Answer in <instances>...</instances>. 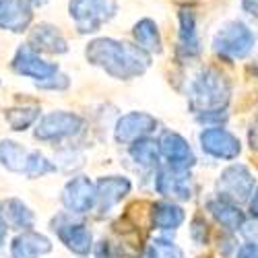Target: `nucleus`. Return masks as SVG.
Wrapping results in <instances>:
<instances>
[{"mask_svg": "<svg viewBox=\"0 0 258 258\" xmlns=\"http://www.w3.org/2000/svg\"><path fill=\"white\" fill-rule=\"evenodd\" d=\"M85 58L89 64L105 71L112 79L131 81L145 75L151 67V54L141 46L114 37H97L85 48Z\"/></svg>", "mask_w": 258, "mask_h": 258, "instance_id": "f257e3e1", "label": "nucleus"}, {"mask_svg": "<svg viewBox=\"0 0 258 258\" xmlns=\"http://www.w3.org/2000/svg\"><path fill=\"white\" fill-rule=\"evenodd\" d=\"M231 97V83L217 69H203L188 83V105L195 114L225 110Z\"/></svg>", "mask_w": 258, "mask_h": 258, "instance_id": "f03ea898", "label": "nucleus"}, {"mask_svg": "<svg viewBox=\"0 0 258 258\" xmlns=\"http://www.w3.org/2000/svg\"><path fill=\"white\" fill-rule=\"evenodd\" d=\"M254 44H256L254 31L244 21H238V19L225 21V23L215 31L213 41H211L213 52L219 58L229 60V62L248 58L254 50Z\"/></svg>", "mask_w": 258, "mask_h": 258, "instance_id": "7ed1b4c3", "label": "nucleus"}, {"mask_svg": "<svg viewBox=\"0 0 258 258\" xmlns=\"http://www.w3.org/2000/svg\"><path fill=\"white\" fill-rule=\"evenodd\" d=\"M118 13V0H69V17L81 35L97 33Z\"/></svg>", "mask_w": 258, "mask_h": 258, "instance_id": "20e7f679", "label": "nucleus"}, {"mask_svg": "<svg viewBox=\"0 0 258 258\" xmlns=\"http://www.w3.org/2000/svg\"><path fill=\"white\" fill-rule=\"evenodd\" d=\"M85 126V120L79 114L73 112H50L46 116H41L39 124L35 126V139L39 141H62V139H71L77 137Z\"/></svg>", "mask_w": 258, "mask_h": 258, "instance_id": "39448f33", "label": "nucleus"}, {"mask_svg": "<svg viewBox=\"0 0 258 258\" xmlns=\"http://www.w3.org/2000/svg\"><path fill=\"white\" fill-rule=\"evenodd\" d=\"M254 176L250 174V169L242 163H233L227 169H223V174L217 180V190L219 197L227 199L231 203H244L252 197L254 192Z\"/></svg>", "mask_w": 258, "mask_h": 258, "instance_id": "423d86ee", "label": "nucleus"}, {"mask_svg": "<svg viewBox=\"0 0 258 258\" xmlns=\"http://www.w3.org/2000/svg\"><path fill=\"white\" fill-rule=\"evenodd\" d=\"M199 141H201V147L203 151L215 159H225V161H231L240 155L242 151V145H240V139L235 137L233 133H229L227 128H221V126H209L199 135Z\"/></svg>", "mask_w": 258, "mask_h": 258, "instance_id": "0eeeda50", "label": "nucleus"}, {"mask_svg": "<svg viewBox=\"0 0 258 258\" xmlns=\"http://www.w3.org/2000/svg\"><path fill=\"white\" fill-rule=\"evenodd\" d=\"M11 67L17 75L21 77H27V79H33L35 83H41L50 77H54L56 73H60V67L56 62H48L39 56V52H35L33 48H29L27 44L21 46L15 56H13V62Z\"/></svg>", "mask_w": 258, "mask_h": 258, "instance_id": "6e6552de", "label": "nucleus"}, {"mask_svg": "<svg viewBox=\"0 0 258 258\" xmlns=\"http://www.w3.org/2000/svg\"><path fill=\"white\" fill-rule=\"evenodd\" d=\"M155 190L165 199L171 201H190L195 195V184L186 169H174V167H165L159 169L155 176Z\"/></svg>", "mask_w": 258, "mask_h": 258, "instance_id": "1a4fd4ad", "label": "nucleus"}, {"mask_svg": "<svg viewBox=\"0 0 258 258\" xmlns=\"http://www.w3.org/2000/svg\"><path fill=\"white\" fill-rule=\"evenodd\" d=\"M62 205L75 215L89 213L95 207V184L87 176L73 178L62 190Z\"/></svg>", "mask_w": 258, "mask_h": 258, "instance_id": "9d476101", "label": "nucleus"}, {"mask_svg": "<svg viewBox=\"0 0 258 258\" xmlns=\"http://www.w3.org/2000/svg\"><path fill=\"white\" fill-rule=\"evenodd\" d=\"M157 124L159 122L147 112H128L116 122L114 139H116V143L131 145L137 139H143V137H149L151 133H155Z\"/></svg>", "mask_w": 258, "mask_h": 258, "instance_id": "9b49d317", "label": "nucleus"}, {"mask_svg": "<svg viewBox=\"0 0 258 258\" xmlns=\"http://www.w3.org/2000/svg\"><path fill=\"white\" fill-rule=\"evenodd\" d=\"M176 52L182 60H195L201 56V37L197 29V15L192 9H182L178 13V46Z\"/></svg>", "mask_w": 258, "mask_h": 258, "instance_id": "f8f14e48", "label": "nucleus"}, {"mask_svg": "<svg viewBox=\"0 0 258 258\" xmlns=\"http://www.w3.org/2000/svg\"><path fill=\"white\" fill-rule=\"evenodd\" d=\"M159 153L161 157L169 163V167H174V169H190V167H195L197 163V157L195 153H192V149L190 145L186 143V139L178 133H163L161 139H159Z\"/></svg>", "mask_w": 258, "mask_h": 258, "instance_id": "ddd939ff", "label": "nucleus"}, {"mask_svg": "<svg viewBox=\"0 0 258 258\" xmlns=\"http://www.w3.org/2000/svg\"><path fill=\"white\" fill-rule=\"evenodd\" d=\"M33 23V9L27 0H0V29L25 33Z\"/></svg>", "mask_w": 258, "mask_h": 258, "instance_id": "4468645a", "label": "nucleus"}, {"mask_svg": "<svg viewBox=\"0 0 258 258\" xmlns=\"http://www.w3.org/2000/svg\"><path fill=\"white\" fill-rule=\"evenodd\" d=\"M27 46L33 48L35 52L54 54V56H60V54L69 52L67 37L62 35V31L56 25H50V23H39L33 29H29Z\"/></svg>", "mask_w": 258, "mask_h": 258, "instance_id": "2eb2a0df", "label": "nucleus"}, {"mask_svg": "<svg viewBox=\"0 0 258 258\" xmlns=\"http://www.w3.org/2000/svg\"><path fill=\"white\" fill-rule=\"evenodd\" d=\"M133 184L122 176H107L95 184V205L101 213H110L131 192Z\"/></svg>", "mask_w": 258, "mask_h": 258, "instance_id": "dca6fc26", "label": "nucleus"}, {"mask_svg": "<svg viewBox=\"0 0 258 258\" xmlns=\"http://www.w3.org/2000/svg\"><path fill=\"white\" fill-rule=\"evenodd\" d=\"M52 225H54L52 229L58 233V238L62 240V244L67 246L71 252H75L79 256H87L91 252L93 235L83 223H73V221L60 223V219H54Z\"/></svg>", "mask_w": 258, "mask_h": 258, "instance_id": "f3484780", "label": "nucleus"}, {"mask_svg": "<svg viewBox=\"0 0 258 258\" xmlns=\"http://www.w3.org/2000/svg\"><path fill=\"white\" fill-rule=\"evenodd\" d=\"M52 250V242L33 229H25L19 233L11 244V256L13 258H39Z\"/></svg>", "mask_w": 258, "mask_h": 258, "instance_id": "a211bd4d", "label": "nucleus"}, {"mask_svg": "<svg viewBox=\"0 0 258 258\" xmlns=\"http://www.w3.org/2000/svg\"><path fill=\"white\" fill-rule=\"evenodd\" d=\"M207 209L211 211V215L215 219H217L219 225H223L227 231H240L242 225L246 223L244 219V213L238 209V205L227 201V199H213L207 203Z\"/></svg>", "mask_w": 258, "mask_h": 258, "instance_id": "6ab92c4d", "label": "nucleus"}, {"mask_svg": "<svg viewBox=\"0 0 258 258\" xmlns=\"http://www.w3.org/2000/svg\"><path fill=\"white\" fill-rule=\"evenodd\" d=\"M133 37H135V44L141 46L145 52L149 54H161L163 52V39H161V31L157 27V23L153 19H139L135 27H133Z\"/></svg>", "mask_w": 258, "mask_h": 258, "instance_id": "aec40b11", "label": "nucleus"}, {"mask_svg": "<svg viewBox=\"0 0 258 258\" xmlns=\"http://www.w3.org/2000/svg\"><path fill=\"white\" fill-rule=\"evenodd\" d=\"M184 219H186V215H184L182 207H178L176 203L163 201V203H155L151 207V223L155 229L174 231L184 223Z\"/></svg>", "mask_w": 258, "mask_h": 258, "instance_id": "412c9836", "label": "nucleus"}, {"mask_svg": "<svg viewBox=\"0 0 258 258\" xmlns=\"http://www.w3.org/2000/svg\"><path fill=\"white\" fill-rule=\"evenodd\" d=\"M131 157L145 169H155L159 165V159H161V153H159V145L151 139H137L131 143V149H128Z\"/></svg>", "mask_w": 258, "mask_h": 258, "instance_id": "4be33fe9", "label": "nucleus"}, {"mask_svg": "<svg viewBox=\"0 0 258 258\" xmlns=\"http://www.w3.org/2000/svg\"><path fill=\"white\" fill-rule=\"evenodd\" d=\"M5 219L11 227L15 229H31L33 223H35V217H33V213L29 211V207L23 203V201H19V199H9L5 201Z\"/></svg>", "mask_w": 258, "mask_h": 258, "instance_id": "5701e85b", "label": "nucleus"}, {"mask_svg": "<svg viewBox=\"0 0 258 258\" xmlns=\"http://www.w3.org/2000/svg\"><path fill=\"white\" fill-rule=\"evenodd\" d=\"M27 151L15 141H5L0 143V163H3L9 171H23L27 163Z\"/></svg>", "mask_w": 258, "mask_h": 258, "instance_id": "b1692460", "label": "nucleus"}, {"mask_svg": "<svg viewBox=\"0 0 258 258\" xmlns=\"http://www.w3.org/2000/svg\"><path fill=\"white\" fill-rule=\"evenodd\" d=\"M39 118V107L37 105H21V107H11L5 114L7 124L11 126V131H27V128Z\"/></svg>", "mask_w": 258, "mask_h": 258, "instance_id": "393cba45", "label": "nucleus"}, {"mask_svg": "<svg viewBox=\"0 0 258 258\" xmlns=\"http://www.w3.org/2000/svg\"><path fill=\"white\" fill-rule=\"evenodd\" d=\"M23 171H25L29 178H41V176L50 174V171H56V165L50 163L39 151H31L27 155V163H25V169Z\"/></svg>", "mask_w": 258, "mask_h": 258, "instance_id": "a878e982", "label": "nucleus"}, {"mask_svg": "<svg viewBox=\"0 0 258 258\" xmlns=\"http://www.w3.org/2000/svg\"><path fill=\"white\" fill-rule=\"evenodd\" d=\"M151 258H186L184 250L165 238H155L151 242Z\"/></svg>", "mask_w": 258, "mask_h": 258, "instance_id": "bb28decb", "label": "nucleus"}, {"mask_svg": "<svg viewBox=\"0 0 258 258\" xmlns=\"http://www.w3.org/2000/svg\"><path fill=\"white\" fill-rule=\"evenodd\" d=\"M207 235H209V227H207L205 219L203 217H195V221H192V227H190V238L195 240V244L205 246L207 244Z\"/></svg>", "mask_w": 258, "mask_h": 258, "instance_id": "cd10ccee", "label": "nucleus"}, {"mask_svg": "<svg viewBox=\"0 0 258 258\" xmlns=\"http://www.w3.org/2000/svg\"><path fill=\"white\" fill-rule=\"evenodd\" d=\"M39 89H56V91H64L71 85L69 77L67 75H62V73H56L54 77L46 79V81H41V83H35Z\"/></svg>", "mask_w": 258, "mask_h": 258, "instance_id": "c85d7f7f", "label": "nucleus"}, {"mask_svg": "<svg viewBox=\"0 0 258 258\" xmlns=\"http://www.w3.org/2000/svg\"><path fill=\"white\" fill-rule=\"evenodd\" d=\"M238 258H258V242H246L238 248Z\"/></svg>", "mask_w": 258, "mask_h": 258, "instance_id": "c756f323", "label": "nucleus"}, {"mask_svg": "<svg viewBox=\"0 0 258 258\" xmlns=\"http://www.w3.org/2000/svg\"><path fill=\"white\" fill-rule=\"evenodd\" d=\"M242 11L252 17H258V0H242Z\"/></svg>", "mask_w": 258, "mask_h": 258, "instance_id": "7c9ffc66", "label": "nucleus"}, {"mask_svg": "<svg viewBox=\"0 0 258 258\" xmlns=\"http://www.w3.org/2000/svg\"><path fill=\"white\" fill-rule=\"evenodd\" d=\"M7 231H9V223H7V219H5L3 211H0V248H3V244H5V240H7Z\"/></svg>", "mask_w": 258, "mask_h": 258, "instance_id": "2f4dec72", "label": "nucleus"}, {"mask_svg": "<svg viewBox=\"0 0 258 258\" xmlns=\"http://www.w3.org/2000/svg\"><path fill=\"white\" fill-rule=\"evenodd\" d=\"M250 213H252V217L258 219V188L252 192V199H250Z\"/></svg>", "mask_w": 258, "mask_h": 258, "instance_id": "473e14b6", "label": "nucleus"}, {"mask_svg": "<svg viewBox=\"0 0 258 258\" xmlns=\"http://www.w3.org/2000/svg\"><path fill=\"white\" fill-rule=\"evenodd\" d=\"M27 3H29V5H31V9L35 11V9L46 7V5H48V0H27Z\"/></svg>", "mask_w": 258, "mask_h": 258, "instance_id": "72a5a7b5", "label": "nucleus"}]
</instances>
